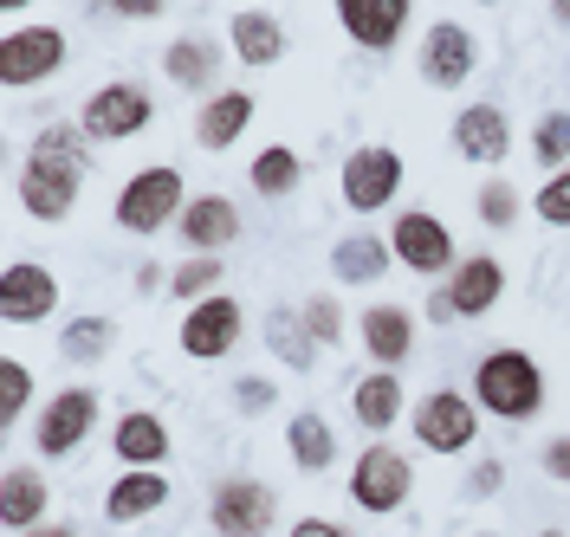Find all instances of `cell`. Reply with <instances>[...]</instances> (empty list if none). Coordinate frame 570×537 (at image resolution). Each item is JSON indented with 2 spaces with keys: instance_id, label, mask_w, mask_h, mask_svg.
Returning a JSON list of instances; mask_svg holds the SVG:
<instances>
[{
  "instance_id": "24",
  "label": "cell",
  "mask_w": 570,
  "mask_h": 537,
  "mask_svg": "<svg viewBox=\"0 0 570 537\" xmlns=\"http://www.w3.org/2000/svg\"><path fill=\"white\" fill-rule=\"evenodd\" d=\"M163 454H169V434H163L156 415H124V421H117V460H130V466L149 473Z\"/></svg>"
},
{
  "instance_id": "25",
  "label": "cell",
  "mask_w": 570,
  "mask_h": 537,
  "mask_svg": "<svg viewBox=\"0 0 570 537\" xmlns=\"http://www.w3.org/2000/svg\"><path fill=\"white\" fill-rule=\"evenodd\" d=\"M351 408H356L363 428H390L395 415H402V382H395L390 369H383V376H363L351 389Z\"/></svg>"
},
{
  "instance_id": "27",
  "label": "cell",
  "mask_w": 570,
  "mask_h": 537,
  "mask_svg": "<svg viewBox=\"0 0 570 537\" xmlns=\"http://www.w3.org/2000/svg\"><path fill=\"white\" fill-rule=\"evenodd\" d=\"M266 337H273V350H279L292 369H312V357H318V337L298 324V311H273V318H266Z\"/></svg>"
},
{
  "instance_id": "12",
  "label": "cell",
  "mask_w": 570,
  "mask_h": 537,
  "mask_svg": "<svg viewBox=\"0 0 570 537\" xmlns=\"http://www.w3.org/2000/svg\"><path fill=\"white\" fill-rule=\"evenodd\" d=\"M415 434H422V447H434V454H461L466 440L480 434V421H473V408H466L454 389H441V395H428L422 401Z\"/></svg>"
},
{
  "instance_id": "7",
  "label": "cell",
  "mask_w": 570,
  "mask_h": 537,
  "mask_svg": "<svg viewBox=\"0 0 570 537\" xmlns=\"http://www.w3.org/2000/svg\"><path fill=\"white\" fill-rule=\"evenodd\" d=\"M351 499L363 511H395V505L409 499V460L395 447H370L351 473Z\"/></svg>"
},
{
  "instance_id": "39",
  "label": "cell",
  "mask_w": 570,
  "mask_h": 537,
  "mask_svg": "<svg viewBox=\"0 0 570 537\" xmlns=\"http://www.w3.org/2000/svg\"><path fill=\"white\" fill-rule=\"evenodd\" d=\"M499 479H505V473H499V460H487V466H473L466 493H499Z\"/></svg>"
},
{
  "instance_id": "26",
  "label": "cell",
  "mask_w": 570,
  "mask_h": 537,
  "mask_svg": "<svg viewBox=\"0 0 570 537\" xmlns=\"http://www.w3.org/2000/svg\"><path fill=\"white\" fill-rule=\"evenodd\" d=\"M331 266H337V279H383V272H390V247H383V240H370V233H356V240H344V247H337V259H331Z\"/></svg>"
},
{
  "instance_id": "15",
  "label": "cell",
  "mask_w": 570,
  "mask_h": 537,
  "mask_svg": "<svg viewBox=\"0 0 570 537\" xmlns=\"http://www.w3.org/2000/svg\"><path fill=\"white\" fill-rule=\"evenodd\" d=\"M91 415H98V395L91 389H66L46 401V421H39V454H71L85 428H91Z\"/></svg>"
},
{
  "instance_id": "37",
  "label": "cell",
  "mask_w": 570,
  "mask_h": 537,
  "mask_svg": "<svg viewBox=\"0 0 570 537\" xmlns=\"http://www.w3.org/2000/svg\"><path fill=\"white\" fill-rule=\"evenodd\" d=\"M305 330H312L318 344H337V330H344V324H337V305H331V298H312V305H305Z\"/></svg>"
},
{
  "instance_id": "33",
  "label": "cell",
  "mask_w": 570,
  "mask_h": 537,
  "mask_svg": "<svg viewBox=\"0 0 570 537\" xmlns=\"http://www.w3.org/2000/svg\"><path fill=\"white\" fill-rule=\"evenodd\" d=\"M27 395H33L27 369H20V362L7 357V362H0V421H7V428H13V421L27 415Z\"/></svg>"
},
{
  "instance_id": "6",
  "label": "cell",
  "mask_w": 570,
  "mask_h": 537,
  "mask_svg": "<svg viewBox=\"0 0 570 537\" xmlns=\"http://www.w3.org/2000/svg\"><path fill=\"white\" fill-rule=\"evenodd\" d=\"M214 531L220 537H266L273 531V493L266 486H253V479H227L208 505Z\"/></svg>"
},
{
  "instance_id": "8",
  "label": "cell",
  "mask_w": 570,
  "mask_h": 537,
  "mask_svg": "<svg viewBox=\"0 0 570 537\" xmlns=\"http://www.w3.org/2000/svg\"><path fill=\"white\" fill-rule=\"evenodd\" d=\"M52 305H59V286H52V272H46V266L13 259V266L0 272V318H7V324H39Z\"/></svg>"
},
{
  "instance_id": "42",
  "label": "cell",
  "mask_w": 570,
  "mask_h": 537,
  "mask_svg": "<svg viewBox=\"0 0 570 537\" xmlns=\"http://www.w3.org/2000/svg\"><path fill=\"white\" fill-rule=\"evenodd\" d=\"M27 537H71V531H59V525H52V531H27Z\"/></svg>"
},
{
  "instance_id": "29",
  "label": "cell",
  "mask_w": 570,
  "mask_h": 537,
  "mask_svg": "<svg viewBox=\"0 0 570 537\" xmlns=\"http://www.w3.org/2000/svg\"><path fill=\"white\" fill-rule=\"evenodd\" d=\"M285 440H292V460L305 466V473H324L331 466V428H324L318 415H292Z\"/></svg>"
},
{
  "instance_id": "32",
  "label": "cell",
  "mask_w": 570,
  "mask_h": 537,
  "mask_svg": "<svg viewBox=\"0 0 570 537\" xmlns=\"http://www.w3.org/2000/svg\"><path fill=\"white\" fill-rule=\"evenodd\" d=\"M105 344H110V324L105 318H78L66 330V357L71 362H98V357H105Z\"/></svg>"
},
{
  "instance_id": "41",
  "label": "cell",
  "mask_w": 570,
  "mask_h": 537,
  "mask_svg": "<svg viewBox=\"0 0 570 537\" xmlns=\"http://www.w3.org/2000/svg\"><path fill=\"white\" fill-rule=\"evenodd\" d=\"M292 537H351V531H337V525H324V518H298Z\"/></svg>"
},
{
  "instance_id": "4",
  "label": "cell",
  "mask_w": 570,
  "mask_h": 537,
  "mask_svg": "<svg viewBox=\"0 0 570 537\" xmlns=\"http://www.w3.org/2000/svg\"><path fill=\"white\" fill-rule=\"evenodd\" d=\"M59 59H66V33L59 27H13V33L0 39V84L20 91L33 78L59 72Z\"/></svg>"
},
{
  "instance_id": "2",
  "label": "cell",
  "mask_w": 570,
  "mask_h": 537,
  "mask_svg": "<svg viewBox=\"0 0 570 537\" xmlns=\"http://www.w3.org/2000/svg\"><path fill=\"white\" fill-rule=\"evenodd\" d=\"M480 401L505 415V421H532L538 401H544V382H538V362L525 350H493V357L480 362Z\"/></svg>"
},
{
  "instance_id": "5",
  "label": "cell",
  "mask_w": 570,
  "mask_h": 537,
  "mask_svg": "<svg viewBox=\"0 0 570 537\" xmlns=\"http://www.w3.org/2000/svg\"><path fill=\"white\" fill-rule=\"evenodd\" d=\"M149 117H156L149 91H137V84H105V91H91V98H85V137L117 143V137H137Z\"/></svg>"
},
{
  "instance_id": "31",
  "label": "cell",
  "mask_w": 570,
  "mask_h": 537,
  "mask_svg": "<svg viewBox=\"0 0 570 537\" xmlns=\"http://www.w3.org/2000/svg\"><path fill=\"white\" fill-rule=\"evenodd\" d=\"M532 156L544 162V169H558V162L570 156V117H564V110H551V117L538 123V137H532Z\"/></svg>"
},
{
  "instance_id": "14",
  "label": "cell",
  "mask_w": 570,
  "mask_h": 537,
  "mask_svg": "<svg viewBox=\"0 0 570 537\" xmlns=\"http://www.w3.org/2000/svg\"><path fill=\"white\" fill-rule=\"evenodd\" d=\"M415 272H441V266H454V240H448V227L422 208H409V215L395 220V240H390Z\"/></svg>"
},
{
  "instance_id": "17",
  "label": "cell",
  "mask_w": 570,
  "mask_h": 537,
  "mask_svg": "<svg viewBox=\"0 0 570 537\" xmlns=\"http://www.w3.org/2000/svg\"><path fill=\"white\" fill-rule=\"evenodd\" d=\"M454 149L466 162H499L505 156V110L499 105H473L454 117Z\"/></svg>"
},
{
  "instance_id": "23",
  "label": "cell",
  "mask_w": 570,
  "mask_h": 537,
  "mask_svg": "<svg viewBox=\"0 0 570 537\" xmlns=\"http://www.w3.org/2000/svg\"><path fill=\"white\" fill-rule=\"evenodd\" d=\"M227 33H234V52H240L247 66H273V59L285 52V33H279L273 13H234Z\"/></svg>"
},
{
  "instance_id": "19",
  "label": "cell",
  "mask_w": 570,
  "mask_h": 537,
  "mask_svg": "<svg viewBox=\"0 0 570 537\" xmlns=\"http://www.w3.org/2000/svg\"><path fill=\"white\" fill-rule=\"evenodd\" d=\"M363 344H370L376 362H402L409 344H415V324H409L402 305H376V311H363Z\"/></svg>"
},
{
  "instance_id": "30",
  "label": "cell",
  "mask_w": 570,
  "mask_h": 537,
  "mask_svg": "<svg viewBox=\"0 0 570 537\" xmlns=\"http://www.w3.org/2000/svg\"><path fill=\"white\" fill-rule=\"evenodd\" d=\"M298 169H305V162L285 143H273L266 156H253V188H259V195H292V188H298Z\"/></svg>"
},
{
  "instance_id": "22",
  "label": "cell",
  "mask_w": 570,
  "mask_h": 537,
  "mask_svg": "<svg viewBox=\"0 0 570 537\" xmlns=\"http://www.w3.org/2000/svg\"><path fill=\"white\" fill-rule=\"evenodd\" d=\"M39 511H46V479L27 473V466H7V479H0V518H7L13 531H27Z\"/></svg>"
},
{
  "instance_id": "36",
  "label": "cell",
  "mask_w": 570,
  "mask_h": 537,
  "mask_svg": "<svg viewBox=\"0 0 570 537\" xmlns=\"http://www.w3.org/2000/svg\"><path fill=\"white\" fill-rule=\"evenodd\" d=\"M214 279H220V259H188V266L176 272V291H181V298H202Z\"/></svg>"
},
{
  "instance_id": "38",
  "label": "cell",
  "mask_w": 570,
  "mask_h": 537,
  "mask_svg": "<svg viewBox=\"0 0 570 537\" xmlns=\"http://www.w3.org/2000/svg\"><path fill=\"white\" fill-rule=\"evenodd\" d=\"M544 473H551V479H570V440H551V447H544Z\"/></svg>"
},
{
  "instance_id": "20",
  "label": "cell",
  "mask_w": 570,
  "mask_h": 537,
  "mask_svg": "<svg viewBox=\"0 0 570 537\" xmlns=\"http://www.w3.org/2000/svg\"><path fill=\"white\" fill-rule=\"evenodd\" d=\"M247 117H253L247 91H220V98H208V105H202V117H195V137H202L208 149H227L240 130H247Z\"/></svg>"
},
{
  "instance_id": "9",
  "label": "cell",
  "mask_w": 570,
  "mask_h": 537,
  "mask_svg": "<svg viewBox=\"0 0 570 537\" xmlns=\"http://www.w3.org/2000/svg\"><path fill=\"white\" fill-rule=\"evenodd\" d=\"M395 181H402V156L395 149H356L344 162V201L356 215H370V208H383L395 195Z\"/></svg>"
},
{
  "instance_id": "1",
  "label": "cell",
  "mask_w": 570,
  "mask_h": 537,
  "mask_svg": "<svg viewBox=\"0 0 570 537\" xmlns=\"http://www.w3.org/2000/svg\"><path fill=\"white\" fill-rule=\"evenodd\" d=\"M91 169V149L78 130L66 123H52V130H39L33 143V162H27V176H20V201H27V215L39 220H66L71 201H78V181Z\"/></svg>"
},
{
  "instance_id": "28",
  "label": "cell",
  "mask_w": 570,
  "mask_h": 537,
  "mask_svg": "<svg viewBox=\"0 0 570 537\" xmlns=\"http://www.w3.org/2000/svg\"><path fill=\"white\" fill-rule=\"evenodd\" d=\"M163 72L176 78V84H188V91H202L214 78V52H208V39H176L169 52H163Z\"/></svg>"
},
{
  "instance_id": "3",
  "label": "cell",
  "mask_w": 570,
  "mask_h": 537,
  "mask_svg": "<svg viewBox=\"0 0 570 537\" xmlns=\"http://www.w3.org/2000/svg\"><path fill=\"white\" fill-rule=\"evenodd\" d=\"M181 176L176 169H142L124 195H117V227H130V233H156V227H169L181 220Z\"/></svg>"
},
{
  "instance_id": "18",
  "label": "cell",
  "mask_w": 570,
  "mask_h": 537,
  "mask_svg": "<svg viewBox=\"0 0 570 537\" xmlns=\"http://www.w3.org/2000/svg\"><path fill=\"white\" fill-rule=\"evenodd\" d=\"M234 233H240V215H234L227 195H202V201L181 208V240L188 247H227Z\"/></svg>"
},
{
  "instance_id": "11",
  "label": "cell",
  "mask_w": 570,
  "mask_h": 537,
  "mask_svg": "<svg viewBox=\"0 0 570 537\" xmlns=\"http://www.w3.org/2000/svg\"><path fill=\"white\" fill-rule=\"evenodd\" d=\"M240 337V305L234 298H202L188 318H181V350L188 357H227Z\"/></svg>"
},
{
  "instance_id": "34",
  "label": "cell",
  "mask_w": 570,
  "mask_h": 537,
  "mask_svg": "<svg viewBox=\"0 0 570 537\" xmlns=\"http://www.w3.org/2000/svg\"><path fill=\"white\" fill-rule=\"evenodd\" d=\"M512 215H519V195H512L505 181H487V188H480V220H487V227H512Z\"/></svg>"
},
{
  "instance_id": "44",
  "label": "cell",
  "mask_w": 570,
  "mask_h": 537,
  "mask_svg": "<svg viewBox=\"0 0 570 537\" xmlns=\"http://www.w3.org/2000/svg\"><path fill=\"white\" fill-rule=\"evenodd\" d=\"M538 537H564V531H538Z\"/></svg>"
},
{
  "instance_id": "13",
  "label": "cell",
  "mask_w": 570,
  "mask_h": 537,
  "mask_svg": "<svg viewBox=\"0 0 570 537\" xmlns=\"http://www.w3.org/2000/svg\"><path fill=\"white\" fill-rule=\"evenodd\" d=\"M337 20H344V33H351L356 46L390 52L395 33L409 27V0H337Z\"/></svg>"
},
{
  "instance_id": "16",
  "label": "cell",
  "mask_w": 570,
  "mask_h": 537,
  "mask_svg": "<svg viewBox=\"0 0 570 537\" xmlns=\"http://www.w3.org/2000/svg\"><path fill=\"white\" fill-rule=\"evenodd\" d=\"M505 291V272H499V259H461V272H454V286H448V305H454V318H480V311H493V298Z\"/></svg>"
},
{
  "instance_id": "10",
  "label": "cell",
  "mask_w": 570,
  "mask_h": 537,
  "mask_svg": "<svg viewBox=\"0 0 570 537\" xmlns=\"http://www.w3.org/2000/svg\"><path fill=\"white\" fill-rule=\"evenodd\" d=\"M473 66H480V46H473V33H466V27H454V20L428 27V46H422V78H428V84L454 91Z\"/></svg>"
},
{
  "instance_id": "35",
  "label": "cell",
  "mask_w": 570,
  "mask_h": 537,
  "mask_svg": "<svg viewBox=\"0 0 570 537\" xmlns=\"http://www.w3.org/2000/svg\"><path fill=\"white\" fill-rule=\"evenodd\" d=\"M538 215L551 220V227H570V169L544 181V195H538Z\"/></svg>"
},
{
  "instance_id": "43",
  "label": "cell",
  "mask_w": 570,
  "mask_h": 537,
  "mask_svg": "<svg viewBox=\"0 0 570 537\" xmlns=\"http://www.w3.org/2000/svg\"><path fill=\"white\" fill-rule=\"evenodd\" d=\"M558 20H570V0H558Z\"/></svg>"
},
{
  "instance_id": "21",
  "label": "cell",
  "mask_w": 570,
  "mask_h": 537,
  "mask_svg": "<svg viewBox=\"0 0 570 537\" xmlns=\"http://www.w3.org/2000/svg\"><path fill=\"white\" fill-rule=\"evenodd\" d=\"M169 499V486H163V473H124L117 486H110L105 511L117 518V525H130V518H149L156 505Z\"/></svg>"
},
{
  "instance_id": "40",
  "label": "cell",
  "mask_w": 570,
  "mask_h": 537,
  "mask_svg": "<svg viewBox=\"0 0 570 537\" xmlns=\"http://www.w3.org/2000/svg\"><path fill=\"white\" fill-rule=\"evenodd\" d=\"M240 408H273V382H240Z\"/></svg>"
}]
</instances>
